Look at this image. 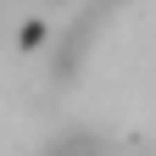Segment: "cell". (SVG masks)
<instances>
[{
	"label": "cell",
	"instance_id": "obj_2",
	"mask_svg": "<svg viewBox=\"0 0 156 156\" xmlns=\"http://www.w3.org/2000/svg\"><path fill=\"white\" fill-rule=\"evenodd\" d=\"M45 156H117L95 128H67V134H56V140L45 145Z\"/></svg>",
	"mask_w": 156,
	"mask_h": 156
},
{
	"label": "cell",
	"instance_id": "obj_1",
	"mask_svg": "<svg viewBox=\"0 0 156 156\" xmlns=\"http://www.w3.org/2000/svg\"><path fill=\"white\" fill-rule=\"evenodd\" d=\"M117 6H123V0H89V6L78 11V23H73V28L62 34V45H56V73H62V78H73V73H78V62H84V50L95 45V34H101V23H106V17H112Z\"/></svg>",
	"mask_w": 156,
	"mask_h": 156
}]
</instances>
